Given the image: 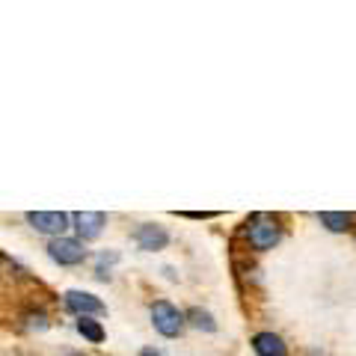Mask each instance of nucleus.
I'll use <instances>...</instances> for the list:
<instances>
[{
  "instance_id": "nucleus-10",
  "label": "nucleus",
  "mask_w": 356,
  "mask_h": 356,
  "mask_svg": "<svg viewBox=\"0 0 356 356\" xmlns=\"http://www.w3.org/2000/svg\"><path fill=\"white\" fill-rule=\"evenodd\" d=\"M77 332H81L86 341H92V344H102L104 336H107L102 321H92V318H77Z\"/></svg>"
},
{
  "instance_id": "nucleus-7",
  "label": "nucleus",
  "mask_w": 356,
  "mask_h": 356,
  "mask_svg": "<svg viewBox=\"0 0 356 356\" xmlns=\"http://www.w3.org/2000/svg\"><path fill=\"white\" fill-rule=\"evenodd\" d=\"M134 241H137L140 250L154 252V250H163L170 243V232L163 226H154V222H143V226L134 229Z\"/></svg>"
},
{
  "instance_id": "nucleus-12",
  "label": "nucleus",
  "mask_w": 356,
  "mask_h": 356,
  "mask_svg": "<svg viewBox=\"0 0 356 356\" xmlns=\"http://www.w3.org/2000/svg\"><path fill=\"white\" fill-rule=\"evenodd\" d=\"M24 321H27V327L30 330H48V315L44 312H30V315H24Z\"/></svg>"
},
{
  "instance_id": "nucleus-1",
  "label": "nucleus",
  "mask_w": 356,
  "mask_h": 356,
  "mask_svg": "<svg viewBox=\"0 0 356 356\" xmlns=\"http://www.w3.org/2000/svg\"><path fill=\"white\" fill-rule=\"evenodd\" d=\"M243 232H247V241L255 252H267L282 241V226L273 214H252Z\"/></svg>"
},
{
  "instance_id": "nucleus-9",
  "label": "nucleus",
  "mask_w": 356,
  "mask_h": 356,
  "mask_svg": "<svg viewBox=\"0 0 356 356\" xmlns=\"http://www.w3.org/2000/svg\"><path fill=\"white\" fill-rule=\"evenodd\" d=\"M318 220H321V226L330 232H348L353 222V214H344V211H321Z\"/></svg>"
},
{
  "instance_id": "nucleus-4",
  "label": "nucleus",
  "mask_w": 356,
  "mask_h": 356,
  "mask_svg": "<svg viewBox=\"0 0 356 356\" xmlns=\"http://www.w3.org/2000/svg\"><path fill=\"white\" fill-rule=\"evenodd\" d=\"M27 222L39 235L63 238L65 229L72 226V214H65V211H27Z\"/></svg>"
},
{
  "instance_id": "nucleus-8",
  "label": "nucleus",
  "mask_w": 356,
  "mask_h": 356,
  "mask_svg": "<svg viewBox=\"0 0 356 356\" xmlns=\"http://www.w3.org/2000/svg\"><path fill=\"white\" fill-rule=\"evenodd\" d=\"M252 350L259 356H288V344L276 332H255L252 336Z\"/></svg>"
},
{
  "instance_id": "nucleus-3",
  "label": "nucleus",
  "mask_w": 356,
  "mask_h": 356,
  "mask_svg": "<svg viewBox=\"0 0 356 356\" xmlns=\"http://www.w3.org/2000/svg\"><path fill=\"white\" fill-rule=\"evenodd\" d=\"M48 255L51 261H57L60 267H74L86 261V247L81 238H51L48 243Z\"/></svg>"
},
{
  "instance_id": "nucleus-11",
  "label": "nucleus",
  "mask_w": 356,
  "mask_h": 356,
  "mask_svg": "<svg viewBox=\"0 0 356 356\" xmlns=\"http://www.w3.org/2000/svg\"><path fill=\"white\" fill-rule=\"evenodd\" d=\"M184 318L191 321V324H193L196 330H205V332H214V330H217L214 315H211V312H205V309H199V306L187 309V312H184Z\"/></svg>"
},
{
  "instance_id": "nucleus-2",
  "label": "nucleus",
  "mask_w": 356,
  "mask_h": 356,
  "mask_svg": "<svg viewBox=\"0 0 356 356\" xmlns=\"http://www.w3.org/2000/svg\"><path fill=\"white\" fill-rule=\"evenodd\" d=\"M152 324H154V330H158L161 336L175 339L178 332L184 330L187 318H184L181 309L170 303V300H158V303H152Z\"/></svg>"
},
{
  "instance_id": "nucleus-6",
  "label": "nucleus",
  "mask_w": 356,
  "mask_h": 356,
  "mask_svg": "<svg viewBox=\"0 0 356 356\" xmlns=\"http://www.w3.org/2000/svg\"><path fill=\"white\" fill-rule=\"evenodd\" d=\"M72 222H74V229H77V235H81V241H95L104 232L107 217L102 214V211H74Z\"/></svg>"
},
{
  "instance_id": "nucleus-13",
  "label": "nucleus",
  "mask_w": 356,
  "mask_h": 356,
  "mask_svg": "<svg viewBox=\"0 0 356 356\" xmlns=\"http://www.w3.org/2000/svg\"><path fill=\"white\" fill-rule=\"evenodd\" d=\"M140 356H161V353L154 350V348H143V350H140Z\"/></svg>"
},
{
  "instance_id": "nucleus-5",
  "label": "nucleus",
  "mask_w": 356,
  "mask_h": 356,
  "mask_svg": "<svg viewBox=\"0 0 356 356\" xmlns=\"http://www.w3.org/2000/svg\"><path fill=\"white\" fill-rule=\"evenodd\" d=\"M63 303L69 312H74L77 318H92V315H104L107 306L98 300L95 294H89V291H65L63 294Z\"/></svg>"
},
{
  "instance_id": "nucleus-14",
  "label": "nucleus",
  "mask_w": 356,
  "mask_h": 356,
  "mask_svg": "<svg viewBox=\"0 0 356 356\" xmlns=\"http://www.w3.org/2000/svg\"><path fill=\"white\" fill-rule=\"evenodd\" d=\"M65 356H83V353H65Z\"/></svg>"
}]
</instances>
